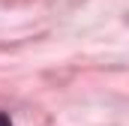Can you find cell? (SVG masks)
I'll use <instances>...</instances> for the list:
<instances>
[{
  "instance_id": "obj_1",
  "label": "cell",
  "mask_w": 129,
  "mask_h": 126,
  "mask_svg": "<svg viewBox=\"0 0 129 126\" xmlns=\"http://www.w3.org/2000/svg\"><path fill=\"white\" fill-rule=\"evenodd\" d=\"M0 126H12V123H9V117H6V114H0Z\"/></svg>"
}]
</instances>
